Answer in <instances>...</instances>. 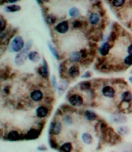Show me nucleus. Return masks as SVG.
<instances>
[{"mask_svg":"<svg viewBox=\"0 0 132 152\" xmlns=\"http://www.w3.org/2000/svg\"><path fill=\"white\" fill-rule=\"evenodd\" d=\"M110 50V44L108 41L103 43V44L100 46V48H99V53H100V55L102 56H106L109 54Z\"/></svg>","mask_w":132,"mask_h":152,"instance_id":"1a4fd4ad","label":"nucleus"},{"mask_svg":"<svg viewBox=\"0 0 132 152\" xmlns=\"http://www.w3.org/2000/svg\"><path fill=\"white\" fill-rule=\"evenodd\" d=\"M69 61L72 63H76V62L80 61V60L82 59V55L80 51H72L69 54Z\"/></svg>","mask_w":132,"mask_h":152,"instance_id":"6e6552de","label":"nucleus"},{"mask_svg":"<svg viewBox=\"0 0 132 152\" xmlns=\"http://www.w3.org/2000/svg\"><path fill=\"white\" fill-rule=\"evenodd\" d=\"M128 54H130V55H132V44H130L129 46L128 47Z\"/></svg>","mask_w":132,"mask_h":152,"instance_id":"473e14b6","label":"nucleus"},{"mask_svg":"<svg viewBox=\"0 0 132 152\" xmlns=\"http://www.w3.org/2000/svg\"><path fill=\"white\" fill-rule=\"evenodd\" d=\"M68 73L70 76H71L73 78H76V77L80 75V68L77 65L74 64V65L70 67V68L68 69Z\"/></svg>","mask_w":132,"mask_h":152,"instance_id":"dca6fc26","label":"nucleus"},{"mask_svg":"<svg viewBox=\"0 0 132 152\" xmlns=\"http://www.w3.org/2000/svg\"><path fill=\"white\" fill-rule=\"evenodd\" d=\"M20 138H21L20 134L16 130H12L7 134V140L10 141H16L20 140Z\"/></svg>","mask_w":132,"mask_h":152,"instance_id":"4468645a","label":"nucleus"},{"mask_svg":"<svg viewBox=\"0 0 132 152\" xmlns=\"http://www.w3.org/2000/svg\"><path fill=\"white\" fill-rule=\"evenodd\" d=\"M48 47H49V48H50V51L52 52L53 55V56L55 57V58H56L57 60H59V59H60V55H59L58 52H57V50H56V48H54V47L52 45V44L50 42L48 43Z\"/></svg>","mask_w":132,"mask_h":152,"instance_id":"b1692460","label":"nucleus"},{"mask_svg":"<svg viewBox=\"0 0 132 152\" xmlns=\"http://www.w3.org/2000/svg\"><path fill=\"white\" fill-rule=\"evenodd\" d=\"M69 15L71 17H74V18L77 17L80 15V10L77 8H76V7H72L69 10Z\"/></svg>","mask_w":132,"mask_h":152,"instance_id":"5701e85b","label":"nucleus"},{"mask_svg":"<svg viewBox=\"0 0 132 152\" xmlns=\"http://www.w3.org/2000/svg\"><path fill=\"white\" fill-rule=\"evenodd\" d=\"M88 20H89V23L91 25H97V24H98L99 22H100V17L99 16V14L97 13V12H91L90 16H89Z\"/></svg>","mask_w":132,"mask_h":152,"instance_id":"ddd939ff","label":"nucleus"},{"mask_svg":"<svg viewBox=\"0 0 132 152\" xmlns=\"http://www.w3.org/2000/svg\"><path fill=\"white\" fill-rule=\"evenodd\" d=\"M18 1V0H7V2H9V3H15Z\"/></svg>","mask_w":132,"mask_h":152,"instance_id":"72a5a7b5","label":"nucleus"},{"mask_svg":"<svg viewBox=\"0 0 132 152\" xmlns=\"http://www.w3.org/2000/svg\"><path fill=\"white\" fill-rule=\"evenodd\" d=\"M117 131L121 136H126V135L129 134L130 130H129V128L127 126H120L117 128Z\"/></svg>","mask_w":132,"mask_h":152,"instance_id":"aec40b11","label":"nucleus"},{"mask_svg":"<svg viewBox=\"0 0 132 152\" xmlns=\"http://www.w3.org/2000/svg\"><path fill=\"white\" fill-rule=\"evenodd\" d=\"M30 99L32 101L38 102H40L43 99V93L40 89H34V90H32V92H30Z\"/></svg>","mask_w":132,"mask_h":152,"instance_id":"423d86ee","label":"nucleus"},{"mask_svg":"<svg viewBox=\"0 0 132 152\" xmlns=\"http://www.w3.org/2000/svg\"><path fill=\"white\" fill-rule=\"evenodd\" d=\"M20 6H17V5H11V6H8L6 7V10L9 12H15L20 10Z\"/></svg>","mask_w":132,"mask_h":152,"instance_id":"4be33fe9","label":"nucleus"},{"mask_svg":"<svg viewBox=\"0 0 132 152\" xmlns=\"http://www.w3.org/2000/svg\"><path fill=\"white\" fill-rule=\"evenodd\" d=\"M84 116H85V118L86 120H89V121H94L97 119V114L92 111V110H86L85 112H84Z\"/></svg>","mask_w":132,"mask_h":152,"instance_id":"a211bd4d","label":"nucleus"},{"mask_svg":"<svg viewBox=\"0 0 132 152\" xmlns=\"http://www.w3.org/2000/svg\"><path fill=\"white\" fill-rule=\"evenodd\" d=\"M49 114V109L45 106H39L36 110V116L40 119L46 118Z\"/></svg>","mask_w":132,"mask_h":152,"instance_id":"0eeeda50","label":"nucleus"},{"mask_svg":"<svg viewBox=\"0 0 132 152\" xmlns=\"http://www.w3.org/2000/svg\"><path fill=\"white\" fill-rule=\"evenodd\" d=\"M73 150H74L73 144L69 141L63 143L59 148V151L60 152H72Z\"/></svg>","mask_w":132,"mask_h":152,"instance_id":"9b49d317","label":"nucleus"},{"mask_svg":"<svg viewBox=\"0 0 132 152\" xmlns=\"http://www.w3.org/2000/svg\"><path fill=\"white\" fill-rule=\"evenodd\" d=\"M37 150L40 151H47V148H46L45 145L42 144V145H40V146L37 148Z\"/></svg>","mask_w":132,"mask_h":152,"instance_id":"7c9ffc66","label":"nucleus"},{"mask_svg":"<svg viewBox=\"0 0 132 152\" xmlns=\"http://www.w3.org/2000/svg\"><path fill=\"white\" fill-rule=\"evenodd\" d=\"M25 41L21 36H16L10 43V52H20L24 48Z\"/></svg>","mask_w":132,"mask_h":152,"instance_id":"f257e3e1","label":"nucleus"},{"mask_svg":"<svg viewBox=\"0 0 132 152\" xmlns=\"http://www.w3.org/2000/svg\"><path fill=\"white\" fill-rule=\"evenodd\" d=\"M79 88L80 90L87 91L90 88V83L89 82H83L79 85Z\"/></svg>","mask_w":132,"mask_h":152,"instance_id":"393cba45","label":"nucleus"},{"mask_svg":"<svg viewBox=\"0 0 132 152\" xmlns=\"http://www.w3.org/2000/svg\"><path fill=\"white\" fill-rule=\"evenodd\" d=\"M120 98H121L123 102H126V103H129V102L132 101V93L130 91H124L121 93Z\"/></svg>","mask_w":132,"mask_h":152,"instance_id":"f3484780","label":"nucleus"},{"mask_svg":"<svg viewBox=\"0 0 132 152\" xmlns=\"http://www.w3.org/2000/svg\"><path fill=\"white\" fill-rule=\"evenodd\" d=\"M122 152H128V151H122Z\"/></svg>","mask_w":132,"mask_h":152,"instance_id":"c9c22d12","label":"nucleus"},{"mask_svg":"<svg viewBox=\"0 0 132 152\" xmlns=\"http://www.w3.org/2000/svg\"><path fill=\"white\" fill-rule=\"evenodd\" d=\"M52 82L54 88H58V86L56 84V77L54 75L52 76Z\"/></svg>","mask_w":132,"mask_h":152,"instance_id":"2f4dec72","label":"nucleus"},{"mask_svg":"<svg viewBox=\"0 0 132 152\" xmlns=\"http://www.w3.org/2000/svg\"><path fill=\"white\" fill-rule=\"evenodd\" d=\"M91 77V72H85L82 76H81V78H89Z\"/></svg>","mask_w":132,"mask_h":152,"instance_id":"c756f323","label":"nucleus"},{"mask_svg":"<svg viewBox=\"0 0 132 152\" xmlns=\"http://www.w3.org/2000/svg\"><path fill=\"white\" fill-rule=\"evenodd\" d=\"M63 121L64 123L68 125V126H70L72 125L73 123H74V120H73V117L70 115H66V116L63 117Z\"/></svg>","mask_w":132,"mask_h":152,"instance_id":"a878e982","label":"nucleus"},{"mask_svg":"<svg viewBox=\"0 0 132 152\" xmlns=\"http://www.w3.org/2000/svg\"><path fill=\"white\" fill-rule=\"evenodd\" d=\"M67 87H68V82L65 80L61 81L58 85L59 94L60 95L63 94V93L65 92V90H66V88H67Z\"/></svg>","mask_w":132,"mask_h":152,"instance_id":"6ab92c4d","label":"nucleus"},{"mask_svg":"<svg viewBox=\"0 0 132 152\" xmlns=\"http://www.w3.org/2000/svg\"><path fill=\"white\" fill-rule=\"evenodd\" d=\"M124 64L126 66H131L132 65V55L128 54V56H126L124 59Z\"/></svg>","mask_w":132,"mask_h":152,"instance_id":"bb28decb","label":"nucleus"},{"mask_svg":"<svg viewBox=\"0 0 132 152\" xmlns=\"http://www.w3.org/2000/svg\"><path fill=\"white\" fill-rule=\"evenodd\" d=\"M125 2V0H113L112 3L114 6L116 7H120L122 6Z\"/></svg>","mask_w":132,"mask_h":152,"instance_id":"c85d7f7f","label":"nucleus"},{"mask_svg":"<svg viewBox=\"0 0 132 152\" xmlns=\"http://www.w3.org/2000/svg\"><path fill=\"white\" fill-rule=\"evenodd\" d=\"M101 93L105 98L113 99L116 95V91L112 86L106 85V86H103L102 89H101Z\"/></svg>","mask_w":132,"mask_h":152,"instance_id":"20e7f679","label":"nucleus"},{"mask_svg":"<svg viewBox=\"0 0 132 152\" xmlns=\"http://www.w3.org/2000/svg\"><path fill=\"white\" fill-rule=\"evenodd\" d=\"M55 31L60 34H64L68 32L69 30V24L66 21H62L56 24V26L54 28Z\"/></svg>","mask_w":132,"mask_h":152,"instance_id":"39448f33","label":"nucleus"},{"mask_svg":"<svg viewBox=\"0 0 132 152\" xmlns=\"http://www.w3.org/2000/svg\"><path fill=\"white\" fill-rule=\"evenodd\" d=\"M129 82H130L132 85V76H131L130 78H129Z\"/></svg>","mask_w":132,"mask_h":152,"instance_id":"f704fd0d","label":"nucleus"},{"mask_svg":"<svg viewBox=\"0 0 132 152\" xmlns=\"http://www.w3.org/2000/svg\"><path fill=\"white\" fill-rule=\"evenodd\" d=\"M84 97H83L81 95L77 94V93L73 94L72 96H70V98H69V102H70V104L73 106H76V107L82 106V105L84 104Z\"/></svg>","mask_w":132,"mask_h":152,"instance_id":"7ed1b4c3","label":"nucleus"},{"mask_svg":"<svg viewBox=\"0 0 132 152\" xmlns=\"http://www.w3.org/2000/svg\"><path fill=\"white\" fill-rule=\"evenodd\" d=\"M110 120H112V122L118 124H124L127 122L126 116H124V115H121V114H114L110 117Z\"/></svg>","mask_w":132,"mask_h":152,"instance_id":"9d476101","label":"nucleus"},{"mask_svg":"<svg viewBox=\"0 0 132 152\" xmlns=\"http://www.w3.org/2000/svg\"><path fill=\"white\" fill-rule=\"evenodd\" d=\"M49 142H50V147L52 148H53V149H59V148H60V147L58 146V144L56 143V141L54 140L53 138H50V140H49Z\"/></svg>","mask_w":132,"mask_h":152,"instance_id":"cd10ccee","label":"nucleus"},{"mask_svg":"<svg viewBox=\"0 0 132 152\" xmlns=\"http://www.w3.org/2000/svg\"><path fill=\"white\" fill-rule=\"evenodd\" d=\"M81 140L87 145H90L94 142V138H93L92 135L88 132L83 133L81 135Z\"/></svg>","mask_w":132,"mask_h":152,"instance_id":"f8f14e48","label":"nucleus"},{"mask_svg":"<svg viewBox=\"0 0 132 152\" xmlns=\"http://www.w3.org/2000/svg\"><path fill=\"white\" fill-rule=\"evenodd\" d=\"M28 58L30 61L37 63L40 61V56L39 53L36 50H31L28 53Z\"/></svg>","mask_w":132,"mask_h":152,"instance_id":"2eb2a0df","label":"nucleus"},{"mask_svg":"<svg viewBox=\"0 0 132 152\" xmlns=\"http://www.w3.org/2000/svg\"><path fill=\"white\" fill-rule=\"evenodd\" d=\"M42 74L43 76H45L46 78H47L49 76V68H48V64L46 62V59H43V66H42Z\"/></svg>","mask_w":132,"mask_h":152,"instance_id":"412c9836","label":"nucleus"},{"mask_svg":"<svg viewBox=\"0 0 132 152\" xmlns=\"http://www.w3.org/2000/svg\"><path fill=\"white\" fill-rule=\"evenodd\" d=\"M63 129V125L61 121L59 120H54L50 124V132L52 136H58L60 134Z\"/></svg>","mask_w":132,"mask_h":152,"instance_id":"f03ea898","label":"nucleus"}]
</instances>
